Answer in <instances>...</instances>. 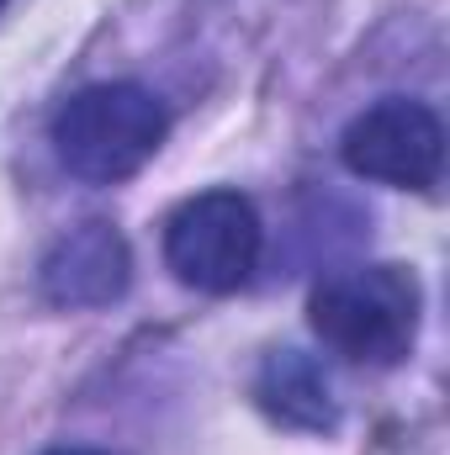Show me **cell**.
Wrapping results in <instances>:
<instances>
[{"mask_svg":"<svg viewBox=\"0 0 450 455\" xmlns=\"http://www.w3.org/2000/svg\"><path fill=\"white\" fill-rule=\"evenodd\" d=\"M424 291L408 265H355L334 270L308 297L313 334L344 360L360 365H398L419 339Z\"/></svg>","mask_w":450,"mask_h":455,"instance_id":"obj_1","label":"cell"},{"mask_svg":"<svg viewBox=\"0 0 450 455\" xmlns=\"http://www.w3.org/2000/svg\"><path fill=\"white\" fill-rule=\"evenodd\" d=\"M170 132V112L133 80L85 85L53 116V154L85 186H117L138 175Z\"/></svg>","mask_w":450,"mask_h":455,"instance_id":"obj_2","label":"cell"},{"mask_svg":"<svg viewBox=\"0 0 450 455\" xmlns=\"http://www.w3.org/2000/svg\"><path fill=\"white\" fill-rule=\"evenodd\" d=\"M265 249V228L249 196L238 191H202L181 202L165 223V265L175 270L181 286L228 297L238 291Z\"/></svg>","mask_w":450,"mask_h":455,"instance_id":"obj_3","label":"cell"},{"mask_svg":"<svg viewBox=\"0 0 450 455\" xmlns=\"http://www.w3.org/2000/svg\"><path fill=\"white\" fill-rule=\"evenodd\" d=\"M339 159L360 180L398 186V191H430L446 164V127L435 107L414 96H382L376 107H366L344 127Z\"/></svg>","mask_w":450,"mask_h":455,"instance_id":"obj_4","label":"cell"},{"mask_svg":"<svg viewBox=\"0 0 450 455\" xmlns=\"http://www.w3.org/2000/svg\"><path fill=\"white\" fill-rule=\"evenodd\" d=\"M133 286V249L112 223L69 228L37 265V291L53 307H112Z\"/></svg>","mask_w":450,"mask_h":455,"instance_id":"obj_5","label":"cell"},{"mask_svg":"<svg viewBox=\"0 0 450 455\" xmlns=\"http://www.w3.org/2000/svg\"><path fill=\"white\" fill-rule=\"evenodd\" d=\"M254 403L270 424L297 435H329L339 429V397L329 371L302 349H270L254 371Z\"/></svg>","mask_w":450,"mask_h":455,"instance_id":"obj_6","label":"cell"},{"mask_svg":"<svg viewBox=\"0 0 450 455\" xmlns=\"http://www.w3.org/2000/svg\"><path fill=\"white\" fill-rule=\"evenodd\" d=\"M43 455H107V451H91V445H53V451Z\"/></svg>","mask_w":450,"mask_h":455,"instance_id":"obj_7","label":"cell"},{"mask_svg":"<svg viewBox=\"0 0 450 455\" xmlns=\"http://www.w3.org/2000/svg\"><path fill=\"white\" fill-rule=\"evenodd\" d=\"M5 5H11V0H0V11H5Z\"/></svg>","mask_w":450,"mask_h":455,"instance_id":"obj_8","label":"cell"}]
</instances>
